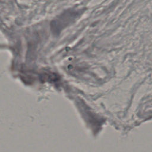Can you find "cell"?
Segmentation results:
<instances>
[{"label":"cell","mask_w":152,"mask_h":152,"mask_svg":"<svg viewBox=\"0 0 152 152\" xmlns=\"http://www.w3.org/2000/svg\"><path fill=\"white\" fill-rule=\"evenodd\" d=\"M80 13L78 11H74L73 10H68L64 12L61 16H59L56 21H54V24H59L62 23V26L66 25L70 23L72 20H74Z\"/></svg>","instance_id":"obj_1"}]
</instances>
